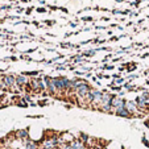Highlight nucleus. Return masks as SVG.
<instances>
[{
  "label": "nucleus",
  "instance_id": "nucleus-12",
  "mask_svg": "<svg viewBox=\"0 0 149 149\" xmlns=\"http://www.w3.org/2000/svg\"><path fill=\"white\" fill-rule=\"evenodd\" d=\"M78 139L82 141V143H84V144H86V143H87V140H88V139H90V136H88V135H84V133H81Z\"/></svg>",
  "mask_w": 149,
  "mask_h": 149
},
{
  "label": "nucleus",
  "instance_id": "nucleus-1",
  "mask_svg": "<svg viewBox=\"0 0 149 149\" xmlns=\"http://www.w3.org/2000/svg\"><path fill=\"white\" fill-rule=\"evenodd\" d=\"M115 95L116 94L103 91V98H102V103L99 106V111L106 113H112V99L115 98Z\"/></svg>",
  "mask_w": 149,
  "mask_h": 149
},
{
  "label": "nucleus",
  "instance_id": "nucleus-7",
  "mask_svg": "<svg viewBox=\"0 0 149 149\" xmlns=\"http://www.w3.org/2000/svg\"><path fill=\"white\" fill-rule=\"evenodd\" d=\"M102 98H103V91L94 90V99L90 106L93 110H99V106H100V103H102Z\"/></svg>",
  "mask_w": 149,
  "mask_h": 149
},
{
  "label": "nucleus",
  "instance_id": "nucleus-6",
  "mask_svg": "<svg viewBox=\"0 0 149 149\" xmlns=\"http://www.w3.org/2000/svg\"><path fill=\"white\" fill-rule=\"evenodd\" d=\"M0 79L6 83V86L8 87L9 91L16 86V75H13V74H6V75H1Z\"/></svg>",
  "mask_w": 149,
  "mask_h": 149
},
{
  "label": "nucleus",
  "instance_id": "nucleus-4",
  "mask_svg": "<svg viewBox=\"0 0 149 149\" xmlns=\"http://www.w3.org/2000/svg\"><path fill=\"white\" fill-rule=\"evenodd\" d=\"M29 81H31V78L26 77L25 74H19V75H16V86L21 91L25 90V87L29 84Z\"/></svg>",
  "mask_w": 149,
  "mask_h": 149
},
{
  "label": "nucleus",
  "instance_id": "nucleus-5",
  "mask_svg": "<svg viewBox=\"0 0 149 149\" xmlns=\"http://www.w3.org/2000/svg\"><path fill=\"white\" fill-rule=\"evenodd\" d=\"M125 103H127V100L124 98L115 95V98L112 99V113H115L118 110L125 108Z\"/></svg>",
  "mask_w": 149,
  "mask_h": 149
},
{
  "label": "nucleus",
  "instance_id": "nucleus-9",
  "mask_svg": "<svg viewBox=\"0 0 149 149\" xmlns=\"http://www.w3.org/2000/svg\"><path fill=\"white\" fill-rule=\"evenodd\" d=\"M24 144V149H38L40 148V141H34L32 139L26 140Z\"/></svg>",
  "mask_w": 149,
  "mask_h": 149
},
{
  "label": "nucleus",
  "instance_id": "nucleus-16",
  "mask_svg": "<svg viewBox=\"0 0 149 149\" xmlns=\"http://www.w3.org/2000/svg\"><path fill=\"white\" fill-rule=\"evenodd\" d=\"M38 149H44V148H42V146H40V148H38Z\"/></svg>",
  "mask_w": 149,
  "mask_h": 149
},
{
  "label": "nucleus",
  "instance_id": "nucleus-3",
  "mask_svg": "<svg viewBox=\"0 0 149 149\" xmlns=\"http://www.w3.org/2000/svg\"><path fill=\"white\" fill-rule=\"evenodd\" d=\"M125 108L128 110V112L132 115V118H140L141 115H143V112H141L140 110H139V107H137V104H136V102L135 100H127V103H125Z\"/></svg>",
  "mask_w": 149,
  "mask_h": 149
},
{
  "label": "nucleus",
  "instance_id": "nucleus-10",
  "mask_svg": "<svg viewBox=\"0 0 149 149\" xmlns=\"http://www.w3.org/2000/svg\"><path fill=\"white\" fill-rule=\"evenodd\" d=\"M113 115L120 116V118H132V115L128 112V110H127V108H121V110H118L115 113H113Z\"/></svg>",
  "mask_w": 149,
  "mask_h": 149
},
{
  "label": "nucleus",
  "instance_id": "nucleus-2",
  "mask_svg": "<svg viewBox=\"0 0 149 149\" xmlns=\"http://www.w3.org/2000/svg\"><path fill=\"white\" fill-rule=\"evenodd\" d=\"M44 82L46 84V93L49 95H57V87H56V82H54V78L50 75H44L42 77Z\"/></svg>",
  "mask_w": 149,
  "mask_h": 149
},
{
  "label": "nucleus",
  "instance_id": "nucleus-8",
  "mask_svg": "<svg viewBox=\"0 0 149 149\" xmlns=\"http://www.w3.org/2000/svg\"><path fill=\"white\" fill-rule=\"evenodd\" d=\"M15 136H16V139L20 140L21 143H25L26 140H29V130L28 128H26V130H19V131H16Z\"/></svg>",
  "mask_w": 149,
  "mask_h": 149
},
{
  "label": "nucleus",
  "instance_id": "nucleus-13",
  "mask_svg": "<svg viewBox=\"0 0 149 149\" xmlns=\"http://www.w3.org/2000/svg\"><path fill=\"white\" fill-rule=\"evenodd\" d=\"M95 53H96V49H93V50H87V52H84L83 56H84V57H90V56H94Z\"/></svg>",
  "mask_w": 149,
  "mask_h": 149
},
{
  "label": "nucleus",
  "instance_id": "nucleus-14",
  "mask_svg": "<svg viewBox=\"0 0 149 149\" xmlns=\"http://www.w3.org/2000/svg\"><path fill=\"white\" fill-rule=\"evenodd\" d=\"M121 83H124V78H120V77H119V78L115 79V82H113L112 84H121Z\"/></svg>",
  "mask_w": 149,
  "mask_h": 149
},
{
  "label": "nucleus",
  "instance_id": "nucleus-15",
  "mask_svg": "<svg viewBox=\"0 0 149 149\" xmlns=\"http://www.w3.org/2000/svg\"><path fill=\"white\" fill-rule=\"evenodd\" d=\"M143 144H144V145H145V146H146V148H149V141H148V140H146V139H145V137H143Z\"/></svg>",
  "mask_w": 149,
  "mask_h": 149
},
{
  "label": "nucleus",
  "instance_id": "nucleus-11",
  "mask_svg": "<svg viewBox=\"0 0 149 149\" xmlns=\"http://www.w3.org/2000/svg\"><path fill=\"white\" fill-rule=\"evenodd\" d=\"M123 88H124V90H127V91L136 90V87H135V86H133V84H131L130 82H128V83H125V84H123Z\"/></svg>",
  "mask_w": 149,
  "mask_h": 149
}]
</instances>
